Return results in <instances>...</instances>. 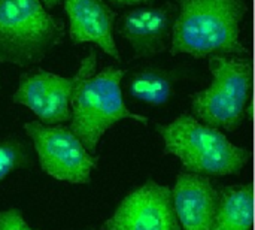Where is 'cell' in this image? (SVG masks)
Instances as JSON below:
<instances>
[{"label": "cell", "instance_id": "obj_15", "mask_svg": "<svg viewBox=\"0 0 255 230\" xmlns=\"http://www.w3.org/2000/svg\"><path fill=\"white\" fill-rule=\"evenodd\" d=\"M0 230H39L33 229L24 219L18 208H7L0 211Z\"/></svg>", "mask_w": 255, "mask_h": 230}, {"label": "cell", "instance_id": "obj_5", "mask_svg": "<svg viewBox=\"0 0 255 230\" xmlns=\"http://www.w3.org/2000/svg\"><path fill=\"white\" fill-rule=\"evenodd\" d=\"M211 84L191 96V115L206 126L235 132L245 121L251 63L245 57H211Z\"/></svg>", "mask_w": 255, "mask_h": 230}, {"label": "cell", "instance_id": "obj_17", "mask_svg": "<svg viewBox=\"0 0 255 230\" xmlns=\"http://www.w3.org/2000/svg\"><path fill=\"white\" fill-rule=\"evenodd\" d=\"M64 0H40V3L49 10V9H52V7H55V6H58V4H61Z\"/></svg>", "mask_w": 255, "mask_h": 230}, {"label": "cell", "instance_id": "obj_2", "mask_svg": "<svg viewBox=\"0 0 255 230\" xmlns=\"http://www.w3.org/2000/svg\"><path fill=\"white\" fill-rule=\"evenodd\" d=\"M96 67L97 54L90 49L78 69L69 120V129L91 154L96 153L105 133L120 121L133 120L148 124V117L133 112L124 102L121 90L124 70L109 66L96 73Z\"/></svg>", "mask_w": 255, "mask_h": 230}, {"label": "cell", "instance_id": "obj_12", "mask_svg": "<svg viewBox=\"0 0 255 230\" xmlns=\"http://www.w3.org/2000/svg\"><path fill=\"white\" fill-rule=\"evenodd\" d=\"M254 189L251 183L218 190V204L211 230H253Z\"/></svg>", "mask_w": 255, "mask_h": 230}, {"label": "cell", "instance_id": "obj_9", "mask_svg": "<svg viewBox=\"0 0 255 230\" xmlns=\"http://www.w3.org/2000/svg\"><path fill=\"white\" fill-rule=\"evenodd\" d=\"M173 19L170 4H145L121 15L115 31L127 42L134 58H152L169 49Z\"/></svg>", "mask_w": 255, "mask_h": 230}, {"label": "cell", "instance_id": "obj_1", "mask_svg": "<svg viewBox=\"0 0 255 230\" xmlns=\"http://www.w3.org/2000/svg\"><path fill=\"white\" fill-rule=\"evenodd\" d=\"M245 12V0H178L169 46L172 55H244L247 49L241 39V25Z\"/></svg>", "mask_w": 255, "mask_h": 230}, {"label": "cell", "instance_id": "obj_6", "mask_svg": "<svg viewBox=\"0 0 255 230\" xmlns=\"http://www.w3.org/2000/svg\"><path fill=\"white\" fill-rule=\"evenodd\" d=\"M24 132L33 144L40 169L48 177L75 186L90 184L99 156L91 154L69 126L28 121Z\"/></svg>", "mask_w": 255, "mask_h": 230}, {"label": "cell", "instance_id": "obj_4", "mask_svg": "<svg viewBox=\"0 0 255 230\" xmlns=\"http://www.w3.org/2000/svg\"><path fill=\"white\" fill-rule=\"evenodd\" d=\"M63 34V24L40 0H0V63L39 64Z\"/></svg>", "mask_w": 255, "mask_h": 230}, {"label": "cell", "instance_id": "obj_3", "mask_svg": "<svg viewBox=\"0 0 255 230\" xmlns=\"http://www.w3.org/2000/svg\"><path fill=\"white\" fill-rule=\"evenodd\" d=\"M155 130L163 139L164 154L175 156L187 172L227 177L242 172L250 162L247 148L191 114H181L167 124H155Z\"/></svg>", "mask_w": 255, "mask_h": 230}, {"label": "cell", "instance_id": "obj_11", "mask_svg": "<svg viewBox=\"0 0 255 230\" xmlns=\"http://www.w3.org/2000/svg\"><path fill=\"white\" fill-rule=\"evenodd\" d=\"M69 36L73 43H93L106 55L120 60L117 46L115 12L105 0H64Z\"/></svg>", "mask_w": 255, "mask_h": 230}, {"label": "cell", "instance_id": "obj_16", "mask_svg": "<svg viewBox=\"0 0 255 230\" xmlns=\"http://www.w3.org/2000/svg\"><path fill=\"white\" fill-rule=\"evenodd\" d=\"M108 1L118 6H145V4H151L154 0H108Z\"/></svg>", "mask_w": 255, "mask_h": 230}, {"label": "cell", "instance_id": "obj_8", "mask_svg": "<svg viewBox=\"0 0 255 230\" xmlns=\"http://www.w3.org/2000/svg\"><path fill=\"white\" fill-rule=\"evenodd\" d=\"M78 82V72L63 76L43 69L19 76L12 102L28 108L42 124H64L70 120V102Z\"/></svg>", "mask_w": 255, "mask_h": 230}, {"label": "cell", "instance_id": "obj_7", "mask_svg": "<svg viewBox=\"0 0 255 230\" xmlns=\"http://www.w3.org/2000/svg\"><path fill=\"white\" fill-rule=\"evenodd\" d=\"M103 230H181L170 187L154 180L137 186L105 220Z\"/></svg>", "mask_w": 255, "mask_h": 230}, {"label": "cell", "instance_id": "obj_10", "mask_svg": "<svg viewBox=\"0 0 255 230\" xmlns=\"http://www.w3.org/2000/svg\"><path fill=\"white\" fill-rule=\"evenodd\" d=\"M170 192L181 230H211L218 204V189L209 177L181 171Z\"/></svg>", "mask_w": 255, "mask_h": 230}, {"label": "cell", "instance_id": "obj_13", "mask_svg": "<svg viewBox=\"0 0 255 230\" xmlns=\"http://www.w3.org/2000/svg\"><path fill=\"white\" fill-rule=\"evenodd\" d=\"M181 76L175 69L146 66L130 76L128 93L133 99L149 106H164L173 96L175 85Z\"/></svg>", "mask_w": 255, "mask_h": 230}, {"label": "cell", "instance_id": "obj_14", "mask_svg": "<svg viewBox=\"0 0 255 230\" xmlns=\"http://www.w3.org/2000/svg\"><path fill=\"white\" fill-rule=\"evenodd\" d=\"M34 163L30 147L16 136L0 139V183L12 172L30 169Z\"/></svg>", "mask_w": 255, "mask_h": 230}]
</instances>
